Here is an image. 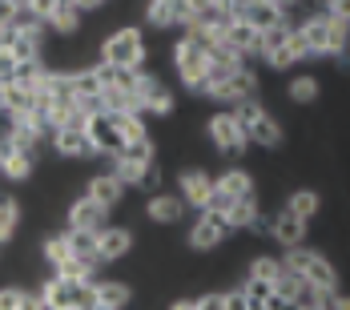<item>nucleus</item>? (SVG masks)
<instances>
[{
	"label": "nucleus",
	"instance_id": "obj_1",
	"mask_svg": "<svg viewBox=\"0 0 350 310\" xmlns=\"http://www.w3.org/2000/svg\"><path fill=\"white\" fill-rule=\"evenodd\" d=\"M202 97L213 105H226V109H238L242 101L258 97V73L242 57H213L210 81H206Z\"/></svg>",
	"mask_w": 350,
	"mask_h": 310
},
{
	"label": "nucleus",
	"instance_id": "obj_2",
	"mask_svg": "<svg viewBox=\"0 0 350 310\" xmlns=\"http://www.w3.org/2000/svg\"><path fill=\"white\" fill-rule=\"evenodd\" d=\"M294 29H298V40L306 49V61H342L350 53V25L330 21L326 12H310Z\"/></svg>",
	"mask_w": 350,
	"mask_h": 310
},
{
	"label": "nucleus",
	"instance_id": "obj_3",
	"mask_svg": "<svg viewBox=\"0 0 350 310\" xmlns=\"http://www.w3.org/2000/svg\"><path fill=\"white\" fill-rule=\"evenodd\" d=\"M258 61L274 73H294L306 61V49L298 40V29L290 21H262V49Z\"/></svg>",
	"mask_w": 350,
	"mask_h": 310
},
{
	"label": "nucleus",
	"instance_id": "obj_4",
	"mask_svg": "<svg viewBox=\"0 0 350 310\" xmlns=\"http://www.w3.org/2000/svg\"><path fill=\"white\" fill-rule=\"evenodd\" d=\"M170 61L177 69V85L189 93V97H202L206 93V81H210V65H213V53L198 40L193 33H181L170 49Z\"/></svg>",
	"mask_w": 350,
	"mask_h": 310
},
{
	"label": "nucleus",
	"instance_id": "obj_5",
	"mask_svg": "<svg viewBox=\"0 0 350 310\" xmlns=\"http://www.w3.org/2000/svg\"><path fill=\"white\" fill-rule=\"evenodd\" d=\"M282 266H286L290 274H298L314 294H322V298H334V294H338V266H334L322 250H314V246H294V250H286V254H282Z\"/></svg>",
	"mask_w": 350,
	"mask_h": 310
},
{
	"label": "nucleus",
	"instance_id": "obj_6",
	"mask_svg": "<svg viewBox=\"0 0 350 310\" xmlns=\"http://www.w3.org/2000/svg\"><path fill=\"white\" fill-rule=\"evenodd\" d=\"M145 57H149V49H145V33L137 25H125V29H117L101 40V61L113 65V69L137 73L145 69Z\"/></svg>",
	"mask_w": 350,
	"mask_h": 310
},
{
	"label": "nucleus",
	"instance_id": "obj_7",
	"mask_svg": "<svg viewBox=\"0 0 350 310\" xmlns=\"http://www.w3.org/2000/svg\"><path fill=\"white\" fill-rule=\"evenodd\" d=\"M157 166V153H153V141H137V145H121L113 157H109V173L125 185V190H141L149 170Z\"/></svg>",
	"mask_w": 350,
	"mask_h": 310
},
{
	"label": "nucleus",
	"instance_id": "obj_8",
	"mask_svg": "<svg viewBox=\"0 0 350 310\" xmlns=\"http://www.w3.org/2000/svg\"><path fill=\"white\" fill-rule=\"evenodd\" d=\"M238 121L245 125V133H250V145H262V149H278L282 145V121L262 105V97H250V101H242L238 109Z\"/></svg>",
	"mask_w": 350,
	"mask_h": 310
},
{
	"label": "nucleus",
	"instance_id": "obj_9",
	"mask_svg": "<svg viewBox=\"0 0 350 310\" xmlns=\"http://www.w3.org/2000/svg\"><path fill=\"white\" fill-rule=\"evenodd\" d=\"M44 310H93V282H69V278L53 274L36 286Z\"/></svg>",
	"mask_w": 350,
	"mask_h": 310
},
{
	"label": "nucleus",
	"instance_id": "obj_10",
	"mask_svg": "<svg viewBox=\"0 0 350 310\" xmlns=\"http://www.w3.org/2000/svg\"><path fill=\"white\" fill-rule=\"evenodd\" d=\"M206 138H210L213 149L226 153V157H242L245 149H250V133H245V125L238 121L234 109H217V113H210V121H206Z\"/></svg>",
	"mask_w": 350,
	"mask_h": 310
},
{
	"label": "nucleus",
	"instance_id": "obj_11",
	"mask_svg": "<svg viewBox=\"0 0 350 310\" xmlns=\"http://www.w3.org/2000/svg\"><path fill=\"white\" fill-rule=\"evenodd\" d=\"M133 93H137V105H141V117H170L174 113V89L149 69H137L133 73Z\"/></svg>",
	"mask_w": 350,
	"mask_h": 310
},
{
	"label": "nucleus",
	"instance_id": "obj_12",
	"mask_svg": "<svg viewBox=\"0 0 350 310\" xmlns=\"http://www.w3.org/2000/svg\"><path fill=\"white\" fill-rule=\"evenodd\" d=\"M242 198H258L254 173L242 170V166H226L221 173H213V202H210V214H221L230 202H242Z\"/></svg>",
	"mask_w": 350,
	"mask_h": 310
},
{
	"label": "nucleus",
	"instance_id": "obj_13",
	"mask_svg": "<svg viewBox=\"0 0 350 310\" xmlns=\"http://www.w3.org/2000/svg\"><path fill=\"white\" fill-rule=\"evenodd\" d=\"M29 12L44 29H53V33H61V36H72L81 29V8L72 0H29Z\"/></svg>",
	"mask_w": 350,
	"mask_h": 310
},
{
	"label": "nucleus",
	"instance_id": "obj_14",
	"mask_svg": "<svg viewBox=\"0 0 350 310\" xmlns=\"http://www.w3.org/2000/svg\"><path fill=\"white\" fill-rule=\"evenodd\" d=\"M177 198L185 202V209H198V214H210L213 202V173L202 166H189V170L177 173Z\"/></svg>",
	"mask_w": 350,
	"mask_h": 310
},
{
	"label": "nucleus",
	"instance_id": "obj_15",
	"mask_svg": "<svg viewBox=\"0 0 350 310\" xmlns=\"http://www.w3.org/2000/svg\"><path fill=\"white\" fill-rule=\"evenodd\" d=\"M105 226H109V209H101L93 198H85V194L65 214V230H72V234H101Z\"/></svg>",
	"mask_w": 350,
	"mask_h": 310
},
{
	"label": "nucleus",
	"instance_id": "obj_16",
	"mask_svg": "<svg viewBox=\"0 0 350 310\" xmlns=\"http://www.w3.org/2000/svg\"><path fill=\"white\" fill-rule=\"evenodd\" d=\"M61 157L69 162H85V157H97V145L89 138L85 125H65V129H53V141H49Z\"/></svg>",
	"mask_w": 350,
	"mask_h": 310
},
{
	"label": "nucleus",
	"instance_id": "obj_17",
	"mask_svg": "<svg viewBox=\"0 0 350 310\" xmlns=\"http://www.w3.org/2000/svg\"><path fill=\"white\" fill-rule=\"evenodd\" d=\"M266 234L282 246V254L286 250H294V246H306V234H310V222H302V218H294L290 209H278L270 222H266Z\"/></svg>",
	"mask_w": 350,
	"mask_h": 310
},
{
	"label": "nucleus",
	"instance_id": "obj_18",
	"mask_svg": "<svg viewBox=\"0 0 350 310\" xmlns=\"http://www.w3.org/2000/svg\"><path fill=\"white\" fill-rule=\"evenodd\" d=\"M221 222H226V230L234 234V230H262L266 234V218H262V206H258V198H242V202H230V206L217 214Z\"/></svg>",
	"mask_w": 350,
	"mask_h": 310
},
{
	"label": "nucleus",
	"instance_id": "obj_19",
	"mask_svg": "<svg viewBox=\"0 0 350 310\" xmlns=\"http://www.w3.org/2000/svg\"><path fill=\"white\" fill-rule=\"evenodd\" d=\"M133 302V286L121 278H93V307L97 310H125Z\"/></svg>",
	"mask_w": 350,
	"mask_h": 310
},
{
	"label": "nucleus",
	"instance_id": "obj_20",
	"mask_svg": "<svg viewBox=\"0 0 350 310\" xmlns=\"http://www.w3.org/2000/svg\"><path fill=\"white\" fill-rule=\"evenodd\" d=\"M226 238H230V230L217 214H198L193 226H189V246L193 250H217Z\"/></svg>",
	"mask_w": 350,
	"mask_h": 310
},
{
	"label": "nucleus",
	"instance_id": "obj_21",
	"mask_svg": "<svg viewBox=\"0 0 350 310\" xmlns=\"http://www.w3.org/2000/svg\"><path fill=\"white\" fill-rule=\"evenodd\" d=\"M85 198H93L101 209H109V214H113V209L125 202V185H121V181H117L109 170H101V173H93V177H89Z\"/></svg>",
	"mask_w": 350,
	"mask_h": 310
},
{
	"label": "nucleus",
	"instance_id": "obj_22",
	"mask_svg": "<svg viewBox=\"0 0 350 310\" xmlns=\"http://www.w3.org/2000/svg\"><path fill=\"white\" fill-rule=\"evenodd\" d=\"M145 218L157 222V226H177V222L185 218V202H181L177 194L157 190V194H149V202H145Z\"/></svg>",
	"mask_w": 350,
	"mask_h": 310
},
{
	"label": "nucleus",
	"instance_id": "obj_23",
	"mask_svg": "<svg viewBox=\"0 0 350 310\" xmlns=\"http://www.w3.org/2000/svg\"><path fill=\"white\" fill-rule=\"evenodd\" d=\"M133 250V230L129 226H105L97 234V262H117Z\"/></svg>",
	"mask_w": 350,
	"mask_h": 310
},
{
	"label": "nucleus",
	"instance_id": "obj_24",
	"mask_svg": "<svg viewBox=\"0 0 350 310\" xmlns=\"http://www.w3.org/2000/svg\"><path fill=\"white\" fill-rule=\"evenodd\" d=\"M36 170V153L29 149H16L12 141L4 138V153H0V177H8V181H29Z\"/></svg>",
	"mask_w": 350,
	"mask_h": 310
},
{
	"label": "nucleus",
	"instance_id": "obj_25",
	"mask_svg": "<svg viewBox=\"0 0 350 310\" xmlns=\"http://www.w3.org/2000/svg\"><path fill=\"white\" fill-rule=\"evenodd\" d=\"M40 254H44V262H49L53 270H61L65 262L77 258V250H72V234H69V230H53V234H44Z\"/></svg>",
	"mask_w": 350,
	"mask_h": 310
},
{
	"label": "nucleus",
	"instance_id": "obj_26",
	"mask_svg": "<svg viewBox=\"0 0 350 310\" xmlns=\"http://www.w3.org/2000/svg\"><path fill=\"white\" fill-rule=\"evenodd\" d=\"M145 21L153 29H181V0H145Z\"/></svg>",
	"mask_w": 350,
	"mask_h": 310
},
{
	"label": "nucleus",
	"instance_id": "obj_27",
	"mask_svg": "<svg viewBox=\"0 0 350 310\" xmlns=\"http://www.w3.org/2000/svg\"><path fill=\"white\" fill-rule=\"evenodd\" d=\"M278 278H282V258H274V254H258V258H250V266H245V282H262V286L274 290Z\"/></svg>",
	"mask_w": 350,
	"mask_h": 310
},
{
	"label": "nucleus",
	"instance_id": "obj_28",
	"mask_svg": "<svg viewBox=\"0 0 350 310\" xmlns=\"http://www.w3.org/2000/svg\"><path fill=\"white\" fill-rule=\"evenodd\" d=\"M282 209H290V214H294V218H302V222H314L318 209H322V194L302 185V190H294V194L286 198V206H282Z\"/></svg>",
	"mask_w": 350,
	"mask_h": 310
},
{
	"label": "nucleus",
	"instance_id": "obj_29",
	"mask_svg": "<svg viewBox=\"0 0 350 310\" xmlns=\"http://www.w3.org/2000/svg\"><path fill=\"white\" fill-rule=\"evenodd\" d=\"M286 97L294 105H314L318 97H322V85H318L314 73H294L290 85H286Z\"/></svg>",
	"mask_w": 350,
	"mask_h": 310
},
{
	"label": "nucleus",
	"instance_id": "obj_30",
	"mask_svg": "<svg viewBox=\"0 0 350 310\" xmlns=\"http://www.w3.org/2000/svg\"><path fill=\"white\" fill-rule=\"evenodd\" d=\"M0 310H44L36 290L25 286H0Z\"/></svg>",
	"mask_w": 350,
	"mask_h": 310
},
{
	"label": "nucleus",
	"instance_id": "obj_31",
	"mask_svg": "<svg viewBox=\"0 0 350 310\" xmlns=\"http://www.w3.org/2000/svg\"><path fill=\"white\" fill-rule=\"evenodd\" d=\"M21 230V202L16 198H0V246L16 238Z\"/></svg>",
	"mask_w": 350,
	"mask_h": 310
},
{
	"label": "nucleus",
	"instance_id": "obj_32",
	"mask_svg": "<svg viewBox=\"0 0 350 310\" xmlns=\"http://www.w3.org/2000/svg\"><path fill=\"white\" fill-rule=\"evenodd\" d=\"M322 12H326L330 21H342V25H350V0H322Z\"/></svg>",
	"mask_w": 350,
	"mask_h": 310
},
{
	"label": "nucleus",
	"instance_id": "obj_33",
	"mask_svg": "<svg viewBox=\"0 0 350 310\" xmlns=\"http://www.w3.org/2000/svg\"><path fill=\"white\" fill-rule=\"evenodd\" d=\"M221 307H226V310H245V290H242V286L221 290Z\"/></svg>",
	"mask_w": 350,
	"mask_h": 310
},
{
	"label": "nucleus",
	"instance_id": "obj_34",
	"mask_svg": "<svg viewBox=\"0 0 350 310\" xmlns=\"http://www.w3.org/2000/svg\"><path fill=\"white\" fill-rule=\"evenodd\" d=\"M198 310H226V307H221V290H210V294H198Z\"/></svg>",
	"mask_w": 350,
	"mask_h": 310
},
{
	"label": "nucleus",
	"instance_id": "obj_35",
	"mask_svg": "<svg viewBox=\"0 0 350 310\" xmlns=\"http://www.w3.org/2000/svg\"><path fill=\"white\" fill-rule=\"evenodd\" d=\"M330 310H350V294L347 290H338V294L330 298Z\"/></svg>",
	"mask_w": 350,
	"mask_h": 310
},
{
	"label": "nucleus",
	"instance_id": "obj_36",
	"mask_svg": "<svg viewBox=\"0 0 350 310\" xmlns=\"http://www.w3.org/2000/svg\"><path fill=\"white\" fill-rule=\"evenodd\" d=\"M170 310H198V298H174Z\"/></svg>",
	"mask_w": 350,
	"mask_h": 310
},
{
	"label": "nucleus",
	"instance_id": "obj_37",
	"mask_svg": "<svg viewBox=\"0 0 350 310\" xmlns=\"http://www.w3.org/2000/svg\"><path fill=\"white\" fill-rule=\"evenodd\" d=\"M298 310H330V298H314V302H306V307H298Z\"/></svg>",
	"mask_w": 350,
	"mask_h": 310
},
{
	"label": "nucleus",
	"instance_id": "obj_38",
	"mask_svg": "<svg viewBox=\"0 0 350 310\" xmlns=\"http://www.w3.org/2000/svg\"><path fill=\"white\" fill-rule=\"evenodd\" d=\"M72 4H77V8H81V12H85V8H101V4H105V0H72Z\"/></svg>",
	"mask_w": 350,
	"mask_h": 310
},
{
	"label": "nucleus",
	"instance_id": "obj_39",
	"mask_svg": "<svg viewBox=\"0 0 350 310\" xmlns=\"http://www.w3.org/2000/svg\"><path fill=\"white\" fill-rule=\"evenodd\" d=\"M0 117H4V89H0Z\"/></svg>",
	"mask_w": 350,
	"mask_h": 310
},
{
	"label": "nucleus",
	"instance_id": "obj_40",
	"mask_svg": "<svg viewBox=\"0 0 350 310\" xmlns=\"http://www.w3.org/2000/svg\"><path fill=\"white\" fill-rule=\"evenodd\" d=\"M0 8H4V0H0Z\"/></svg>",
	"mask_w": 350,
	"mask_h": 310
}]
</instances>
